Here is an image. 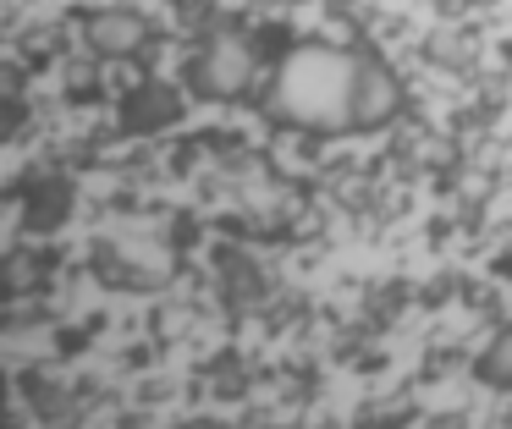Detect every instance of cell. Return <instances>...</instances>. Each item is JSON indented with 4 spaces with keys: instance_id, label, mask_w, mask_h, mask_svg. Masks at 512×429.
<instances>
[{
    "instance_id": "6da1fadb",
    "label": "cell",
    "mask_w": 512,
    "mask_h": 429,
    "mask_svg": "<svg viewBox=\"0 0 512 429\" xmlns=\"http://www.w3.org/2000/svg\"><path fill=\"white\" fill-rule=\"evenodd\" d=\"M193 83H199V94H210V99H237L248 83H254V50H248V39H237V33L210 39V50H204L199 66H193Z\"/></svg>"
},
{
    "instance_id": "7a4b0ae2",
    "label": "cell",
    "mask_w": 512,
    "mask_h": 429,
    "mask_svg": "<svg viewBox=\"0 0 512 429\" xmlns=\"http://www.w3.org/2000/svg\"><path fill=\"white\" fill-rule=\"evenodd\" d=\"M402 105V83L386 72L380 61H358L353 77H347V121L353 127H380L391 121Z\"/></svg>"
},
{
    "instance_id": "3957f363",
    "label": "cell",
    "mask_w": 512,
    "mask_h": 429,
    "mask_svg": "<svg viewBox=\"0 0 512 429\" xmlns=\"http://www.w3.org/2000/svg\"><path fill=\"white\" fill-rule=\"evenodd\" d=\"M83 39H89L94 55H105V61H122V55L144 50L149 22L138 17V11H127V6H111V11H94L89 28H83Z\"/></svg>"
},
{
    "instance_id": "277c9868",
    "label": "cell",
    "mask_w": 512,
    "mask_h": 429,
    "mask_svg": "<svg viewBox=\"0 0 512 429\" xmlns=\"http://www.w3.org/2000/svg\"><path fill=\"white\" fill-rule=\"evenodd\" d=\"M171 116H177V94H171L166 83H144V88H133V99H127V127L149 132V127H166Z\"/></svg>"
},
{
    "instance_id": "5b68a950",
    "label": "cell",
    "mask_w": 512,
    "mask_h": 429,
    "mask_svg": "<svg viewBox=\"0 0 512 429\" xmlns=\"http://www.w3.org/2000/svg\"><path fill=\"white\" fill-rule=\"evenodd\" d=\"M485 380H496V385H512V325L501 330L496 341H490V352H485Z\"/></svg>"
},
{
    "instance_id": "8992f818",
    "label": "cell",
    "mask_w": 512,
    "mask_h": 429,
    "mask_svg": "<svg viewBox=\"0 0 512 429\" xmlns=\"http://www.w3.org/2000/svg\"><path fill=\"white\" fill-rule=\"evenodd\" d=\"M430 55L441 66H468V61H474V44H468V33H435Z\"/></svg>"
},
{
    "instance_id": "52a82bcc",
    "label": "cell",
    "mask_w": 512,
    "mask_h": 429,
    "mask_svg": "<svg viewBox=\"0 0 512 429\" xmlns=\"http://www.w3.org/2000/svg\"><path fill=\"white\" fill-rule=\"evenodd\" d=\"M193 429H210V424H193Z\"/></svg>"
},
{
    "instance_id": "ba28073f",
    "label": "cell",
    "mask_w": 512,
    "mask_h": 429,
    "mask_svg": "<svg viewBox=\"0 0 512 429\" xmlns=\"http://www.w3.org/2000/svg\"><path fill=\"white\" fill-rule=\"evenodd\" d=\"M501 429H512V418H507V424H501Z\"/></svg>"
}]
</instances>
